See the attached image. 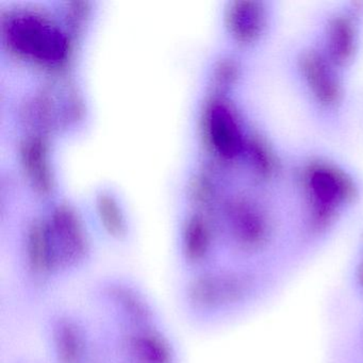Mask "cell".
Masks as SVG:
<instances>
[{
	"instance_id": "5b68a950",
	"label": "cell",
	"mask_w": 363,
	"mask_h": 363,
	"mask_svg": "<svg viewBox=\"0 0 363 363\" xmlns=\"http://www.w3.org/2000/svg\"><path fill=\"white\" fill-rule=\"evenodd\" d=\"M263 22L262 10L258 4H239L233 14V25L238 35L243 39H252L261 30Z\"/></svg>"
},
{
	"instance_id": "3957f363",
	"label": "cell",
	"mask_w": 363,
	"mask_h": 363,
	"mask_svg": "<svg viewBox=\"0 0 363 363\" xmlns=\"http://www.w3.org/2000/svg\"><path fill=\"white\" fill-rule=\"evenodd\" d=\"M212 140L225 156H235L241 147L239 128L228 110L216 107L211 114Z\"/></svg>"
},
{
	"instance_id": "277c9868",
	"label": "cell",
	"mask_w": 363,
	"mask_h": 363,
	"mask_svg": "<svg viewBox=\"0 0 363 363\" xmlns=\"http://www.w3.org/2000/svg\"><path fill=\"white\" fill-rule=\"evenodd\" d=\"M312 192L318 201L333 203L343 201L350 192L345 178L329 169H318L310 178Z\"/></svg>"
},
{
	"instance_id": "8992f818",
	"label": "cell",
	"mask_w": 363,
	"mask_h": 363,
	"mask_svg": "<svg viewBox=\"0 0 363 363\" xmlns=\"http://www.w3.org/2000/svg\"><path fill=\"white\" fill-rule=\"evenodd\" d=\"M352 25L343 18L335 20L330 29L329 48L335 61L344 62L350 58L354 48Z\"/></svg>"
},
{
	"instance_id": "6da1fadb",
	"label": "cell",
	"mask_w": 363,
	"mask_h": 363,
	"mask_svg": "<svg viewBox=\"0 0 363 363\" xmlns=\"http://www.w3.org/2000/svg\"><path fill=\"white\" fill-rule=\"evenodd\" d=\"M11 38L16 48L40 60L57 61L65 52V40L60 33L35 18L16 21Z\"/></svg>"
},
{
	"instance_id": "7a4b0ae2",
	"label": "cell",
	"mask_w": 363,
	"mask_h": 363,
	"mask_svg": "<svg viewBox=\"0 0 363 363\" xmlns=\"http://www.w3.org/2000/svg\"><path fill=\"white\" fill-rule=\"evenodd\" d=\"M303 71L314 95L323 103H335L339 95L335 76L320 57L308 55L303 60Z\"/></svg>"
}]
</instances>
